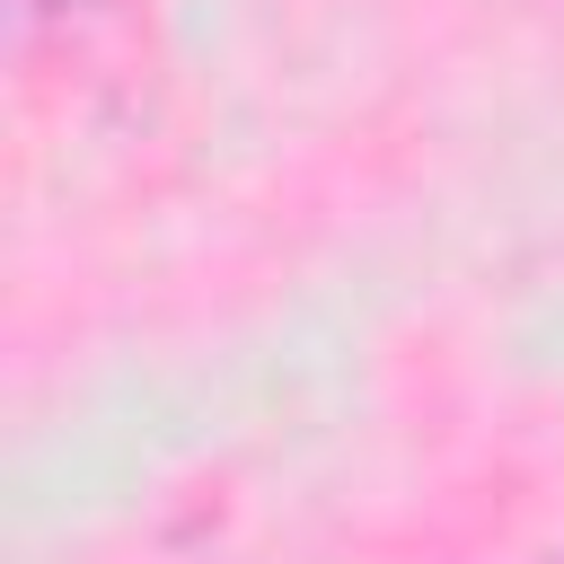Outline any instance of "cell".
<instances>
[{
  "instance_id": "obj_1",
  "label": "cell",
  "mask_w": 564,
  "mask_h": 564,
  "mask_svg": "<svg viewBox=\"0 0 564 564\" xmlns=\"http://www.w3.org/2000/svg\"><path fill=\"white\" fill-rule=\"evenodd\" d=\"M88 9H97V0H9V18H18V35H26V44H35L44 26H70V18H88Z\"/></svg>"
}]
</instances>
